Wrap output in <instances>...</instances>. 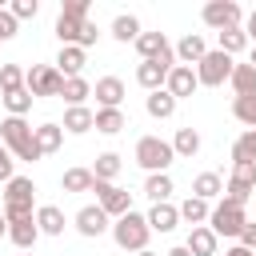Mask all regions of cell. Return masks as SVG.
I'll return each instance as SVG.
<instances>
[{
	"label": "cell",
	"mask_w": 256,
	"mask_h": 256,
	"mask_svg": "<svg viewBox=\"0 0 256 256\" xmlns=\"http://www.w3.org/2000/svg\"><path fill=\"white\" fill-rule=\"evenodd\" d=\"M0 144L16 156V160H24V164H36L44 152H40V144H36V128L24 120V116H4L0 120Z\"/></svg>",
	"instance_id": "6da1fadb"
},
{
	"label": "cell",
	"mask_w": 256,
	"mask_h": 256,
	"mask_svg": "<svg viewBox=\"0 0 256 256\" xmlns=\"http://www.w3.org/2000/svg\"><path fill=\"white\" fill-rule=\"evenodd\" d=\"M36 184L28 180V176H12L8 184H4V216H8V224L12 220H32L36 216Z\"/></svg>",
	"instance_id": "7a4b0ae2"
},
{
	"label": "cell",
	"mask_w": 256,
	"mask_h": 256,
	"mask_svg": "<svg viewBox=\"0 0 256 256\" xmlns=\"http://www.w3.org/2000/svg\"><path fill=\"white\" fill-rule=\"evenodd\" d=\"M148 236H152L148 216H140L136 208H132V212H124V216L112 224V240H116L124 252H144V248H148Z\"/></svg>",
	"instance_id": "3957f363"
},
{
	"label": "cell",
	"mask_w": 256,
	"mask_h": 256,
	"mask_svg": "<svg viewBox=\"0 0 256 256\" xmlns=\"http://www.w3.org/2000/svg\"><path fill=\"white\" fill-rule=\"evenodd\" d=\"M176 160L172 152V140H160V136H140L136 140V164L152 176V172H168V164Z\"/></svg>",
	"instance_id": "277c9868"
},
{
	"label": "cell",
	"mask_w": 256,
	"mask_h": 256,
	"mask_svg": "<svg viewBox=\"0 0 256 256\" xmlns=\"http://www.w3.org/2000/svg\"><path fill=\"white\" fill-rule=\"evenodd\" d=\"M232 68H236V60H232L228 52L208 48V56L196 64V80H200L204 88H220L224 80H232Z\"/></svg>",
	"instance_id": "5b68a950"
},
{
	"label": "cell",
	"mask_w": 256,
	"mask_h": 256,
	"mask_svg": "<svg viewBox=\"0 0 256 256\" xmlns=\"http://www.w3.org/2000/svg\"><path fill=\"white\" fill-rule=\"evenodd\" d=\"M248 224V216H244V204H236V200H220L216 208H212V216H208V228L216 232V236H240V228Z\"/></svg>",
	"instance_id": "8992f818"
},
{
	"label": "cell",
	"mask_w": 256,
	"mask_h": 256,
	"mask_svg": "<svg viewBox=\"0 0 256 256\" xmlns=\"http://www.w3.org/2000/svg\"><path fill=\"white\" fill-rule=\"evenodd\" d=\"M24 88L32 96H60L64 92V76L56 64H32L28 76H24Z\"/></svg>",
	"instance_id": "52a82bcc"
},
{
	"label": "cell",
	"mask_w": 256,
	"mask_h": 256,
	"mask_svg": "<svg viewBox=\"0 0 256 256\" xmlns=\"http://www.w3.org/2000/svg\"><path fill=\"white\" fill-rule=\"evenodd\" d=\"M92 192H96V204L108 212V216H124V212H132V192H124L120 184H104V180H96L92 184Z\"/></svg>",
	"instance_id": "ba28073f"
},
{
	"label": "cell",
	"mask_w": 256,
	"mask_h": 256,
	"mask_svg": "<svg viewBox=\"0 0 256 256\" xmlns=\"http://www.w3.org/2000/svg\"><path fill=\"white\" fill-rule=\"evenodd\" d=\"M200 16H204V24L216 28V32L240 28V4H236V0H212V4H204Z\"/></svg>",
	"instance_id": "9c48e42d"
},
{
	"label": "cell",
	"mask_w": 256,
	"mask_h": 256,
	"mask_svg": "<svg viewBox=\"0 0 256 256\" xmlns=\"http://www.w3.org/2000/svg\"><path fill=\"white\" fill-rule=\"evenodd\" d=\"M108 220H112V216H108V212H104L100 204H84V208L76 212V220H72V224H76V232H80V236L96 240V236H104V232L112 228Z\"/></svg>",
	"instance_id": "30bf717a"
},
{
	"label": "cell",
	"mask_w": 256,
	"mask_h": 256,
	"mask_svg": "<svg viewBox=\"0 0 256 256\" xmlns=\"http://www.w3.org/2000/svg\"><path fill=\"white\" fill-rule=\"evenodd\" d=\"M252 188H256V164H232V172H228V200H236V204H248V196H252Z\"/></svg>",
	"instance_id": "8fae6325"
},
{
	"label": "cell",
	"mask_w": 256,
	"mask_h": 256,
	"mask_svg": "<svg viewBox=\"0 0 256 256\" xmlns=\"http://www.w3.org/2000/svg\"><path fill=\"white\" fill-rule=\"evenodd\" d=\"M204 56H208V44H204L200 32H188V36L176 44V64H184V68H196Z\"/></svg>",
	"instance_id": "7c38bea8"
},
{
	"label": "cell",
	"mask_w": 256,
	"mask_h": 256,
	"mask_svg": "<svg viewBox=\"0 0 256 256\" xmlns=\"http://www.w3.org/2000/svg\"><path fill=\"white\" fill-rule=\"evenodd\" d=\"M176 100H188L196 88H200V80H196V68H184V64H176L172 72H168V84H164Z\"/></svg>",
	"instance_id": "4fadbf2b"
},
{
	"label": "cell",
	"mask_w": 256,
	"mask_h": 256,
	"mask_svg": "<svg viewBox=\"0 0 256 256\" xmlns=\"http://www.w3.org/2000/svg\"><path fill=\"white\" fill-rule=\"evenodd\" d=\"M92 96H96L100 108H120V100H124V80H120V76H100L96 88H92Z\"/></svg>",
	"instance_id": "5bb4252c"
},
{
	"label": "cell",
	"mask_w": 256,
	"mask_h": 256,
	"mask_svg": "<svg viewBox=\"0 0 256 256\" xmlns=\"http://www.w3.org/2000/svg\"><path fill=\"white\" fill-rule=\"evenodd\" d=\"M8 240H12L20 252H32L36 240H40V224H36V216H32V220H12V224H8Z\"/></svg>",
	"instance_id": "9a60e30c"
},
{
	"label": "cell",
	"mask_w": 256,
	"mask_h": 256,
	"mask_svg": "<svg viewBox=\"0 0 256 256\" xmlns=\"http://www.w3.org/2000/svg\"><path fill=\"white\" fill-rule=\"evenodd\" d=\"M84 64H88V52H84V48H76V44H64V48H60V56H56V68H60V76H64V80L80 76V72H84Z\"/></svg>",
	"instance_id": "2e32d148"
},
{
	"label": "cell",
	"mask_w": 256,
	"mask_h": 256,
	"mask_svg": "<svg viewBox=\"0 0 256 256\" xmlns=\"http://www.w3.org/2000/svg\"><path fill=\"white\" fill-rule=\"evenodd\" d=\"M176 224H180V208H176V204L164 200V204H152V208H148V228H152V232H172Z\"/></svg>",
	"instance_id": "e0dca14e"
},
{
	"label": "cell",
	"mask_w": 256,
	"mask_h": 256,
	"mask_svg": "<svg viewBox=\"0 0 256 256\" xmlns=\"http://www.w3.org/2000/svg\"><path fill=\"white\" fill-rule=\"evenodd\" d=\"M216 244H220V236H216L208 224H200V228L188 232V244H184V248H188L192 256H216Z\"/></svg>",
	"instance_id": "ac0fdd59"
},
{
	"label": "cell",
	"mask_w": 256,
	"mask_h": 256,
	"mask_svg": "<svg viewBox=\"0 0 256 256\" xmlns=\"http://www.w3.org/2000/svg\"><path fill=\"white\" fill-rule=\"evenodd\" d=\"M176 104H180V100H176L168 88H160V92H148V100H144V108H148V116H152V120H168V116L176 112Z\"/></svg>",
	"instance_id": "d6986e66"
},
{
	"label": "cell",
	"mask_w": 256,
	"mask_h": 256,
	"mask_svg": "<svg viewBox=\"0 0 256 256\" xmlns=\"http://www.w3.org/2000/svg\"><path fill=\"white\" fill-rule=\"evenodd\" d=\"M96 128V112L84 104V108H68L64 112V132H72V136H84V132H92Z\"/></svg>",
	"instance_id": "ffe728a7"
},
{
	"label": "cell",
	"mask_w": 256,
	"mask_h": 256,
	"mask_svg": "<svg viewBox=\"0 0 256 256\" xmlns=\"http://www.w3.org/2000/svg\"><path fill=\"white\" fill-rule=\"evenodd\" d=\"M84 24H88V20H80V16H64V12H60V16H56V40H60V48H64V44H76V48H80V32H84Z\"/></svg>",
	"instance_id": "44dd1931"
},
{
	"label": "cell",
	"mask_w": 256,
	"mask_h": 256,
	"mask_svg": "<svg viewBox=\"0 0 256 256\" xmlns=\"http://www.w3.org/2000/svg\"><path fill=\"white\" fill-rule=\"evenodd\" d=\"M36 224H40V236H60L64 232V212L56 204H40L36 208Z\"/></svg>",
	"instance_id": "7402d4cb"
},
{
	"label": "cell",
	"mask_w": 256,
	"mask_h": 256,
	"mask_svg": "<svg viewBox=\"0 0 256 256\" xmlns=\"http://www.w3.org/2000/svg\"><path fill=\"white\" fill-rule=\"evenodd\" d=\"M92 96V84L84 80V76H72V80H64V92H60V100L68 104V108H84V100Z\"/></svg>",
	"instance_id": "603a6c76"
},
{
	"label": "cell",
	"mask_w": 256,
	"mask_h": 256,
	"mask_svg": "<svg viewBox=\"0 0 256 256\" xmlns=\"http://www.w3.org/2000/svg\"><path fill=\"white\" fill-rule=\"evenodd\" d=\"M172 152H176L180 160H192V156L200 152V132H196V128H176V136H172Z\"/></svg>",
	"instance_id": "cb8c5ba5"
},
{
	"label": "cell",
	"mask_w": 256,
	"mask_h": 256,
	"mask_svg": "<svg viewBox=\"0 0 256 256\" xmlns=\"http://www.w3.org/2000/svg\"><path fill=\"white\" fill-rule=\"evenodd\" d=\"M120 168H124V160H120L116 152H100V156H96V164H92V176H96V180H104V184H116Z\"/></svg>",
	"instance_id": "d4e9b609"
},
{
	"label": "cell",
	"mask_w": 256,
	"mask_h": 256,
	"mask_svg": "<svg viewBox=\"0 0 256 256\" xmlns=\"http://www.w3.org/2000/svg\"><path fill=\"white\" fill-rule=\"evenodd\" d=\"M224 192V180H220V172H200L196 180H192V196H200V200H216Z\"/></svg>",
	"instance_id": "484cf974"
},
{
	"label": "cell",
	"mask_w": 256,
	"mask_h": 256,
	"mask_svg": "<svg viewBox=\"0 0 256 256\" xmlns=\"http://www.w3.org/2000/svg\"><path fill=\"white\" fill-rule=\"evenodd\" d=\"M164 48H172L164 32H140V40H136V52H140V60H156Z\"/></svg>",
	"instance_id": "4316f807"
},
{
	"label": "cell",
	"mask_w": 256,
	"mask_h": 256,
	"mask_svg": "<svg viewBox=\"0 0 256 256\" xmlns=\"http://www.w3.org/2000/svg\"><path fill=\"white\" fill-rule=\"evenodd\" d=\"M92 184H96L92 168H68V172L60 176V188H64V192H92Z\"/></svg>",
	"instance_id": "83f0119b"
},
{
	"label": "cell",
	"mask_w": 256,
	"mask_h": 256,
	"mask_svg": "<svg viewBox=\"0 0 256 256\" xmlns=\"http://www.w3.org/2000/svg\"><path fill=\"white\" fill-rule=\"evenodd\" d=\"M144 196H148L152 204H164V200L172 196V176H168V172H152V176L144 180Z\"/></svg>",
	"instance_id": "f1b7e54d"
},
{
	"label": "cell",
	"mask_w": 256,
	"mask_h": 256,
	"mask_svg": "<svg viewBox=\"0 0 256 256\" xmlns=\"http://www.w3.org/2000/svg\"><path fill=\"white\" fill-rule=\"evenodd\" d=\"M208 216H212V208H208V200H200V196H188V200L180 204V220H188L192 228L208 224Z\"/></svg>",
	"instance_id": "f546056e"
},
{
	"label": "cell",
	"mask_w": 256,
	"mask_h": 256,
	"mask_svg": "<svg viewBox=\"0 0 256 256\" xmlns=\"http://www.w3.org/2000/svg\"><path fill=\"white\" fill-rule=\"evenodd\" d=\"M228 84H232L236 96H256V68H252V64H236Z\"/></svg>",
	"instance_id": "4dcf8cb0"
},
{
	"label": "cell",
	"mask_w": 256,
	"mask_h": 256,
	"mask_svg": "<svg viewBox=\"0 0 256 256\" xmlns=\"http://www.w3.org/2000/svg\"><path fill=\"white\" fill-rule=\"evenodd\" d=\"M232 164H256V128L240 132L232 144Z\"/></svg>",
	"instance_id": "1f68e13d"
},
{
	"label": "cell",
	"mask_w": 256,
	"mask_h": 256,
	"mask_svg": "<svg viewBox=\"0 0 256 256\" xmlns=\"http://www.w3.org/2000/svg\"><path fill=\"white\" fill-rule=\"evenodd\" d=\"M112 36H116L120 44H128V40L136 44V40H140V20H136L132 12H120V16L112 20Z\"/></svg>",
	"instance_id": "d6a6232c"
},
{
	"label": "cell",
	"mask_w": 256,
	"mask_h": 256,
	"mask_svg": "<svg viewBox=\"0 0 256 256\" xmlns=\"http://www.w3.org/2000/svg\"><path fill=\"white\" fill-rule=\"evenodd\" d=\"M124 112L120 108H96V132H104V136H116V132H124Z\"/></svg>",
	"instance_id": "836d02e7"
},
{
	"label": "cell",
	"mask_w": 256,
	"mask_h": 256,
	"mask_svg": "<svg viewBox=\"0 0 256 256\" xmlns=\"http://www.w3.org/2000/svg\"><path fill=\"white\" fill-rule=\"evenodd\" d=\"M36 144H40L44 156L56 152V148L64 144V124H40V128H36Z\"/></svg>",
	"instance_id": "e575fe53"
},
{
	"label": "cell",
	"mask_w": 256,
	"mask_h": 256,
	"mask_svg": "<svg viewBox=\"0 0 256 256\" xmlns=\"http://www.w3.org/2000/svg\"><path fill=\"white\" fill-rule=\"evenodd\" d=\"M24 68L20 64H0V96H8V92H20L24 88Z\"/></svg>",
	"instance_id": "d590c367"
},
{
	"label": "cell",
	"mask_w": 256,
	"mask_h": 256,
	"mask_svg": "<svg viewBox=\"0 0 256 256\" xmlns=\"http://www.w3.org/2000/svg\"><path fill=\"white\" fill-rule=\"evenodd\" d=\"M0 100H4L8 116H28V112H32V100H36V96H32L28 88H20V92H8V96H0Z\"/></svg>",
	"instance_id": "8d00e7d4"
},
{
	"label": "cell",
	"mask_w": 256,
	"mask_h": 256,
	"mask_svg": "<svg viewBox=\"0 0 256 256\" xmlns=\"http://www.w3.org/2000/svg\"><path fill=\"white\" fill-rule=\"evenodd\" d=\"M220 36V52H228V56H236V52H244L252 40L244 36V28H228V32H216Z\"/></svg>",
	"instance_id": "74e56055"
},
{
	"label": "cell",
	"mask_w": 256,
	"mask_h": 256,
	"mask_svg": "<svg viewBox=\"0 0 256 256\" xmlns=\"http://www.w3.org/2000/svg\"><path fill=\"white\" fill-rule=\"evenodd\" d=\"M232 116L248 128H256V96H236L232 100Z\"/></svg>",
	"instance_id": "f35d334b"
},
{
	"label": "cell",
	"mask_w": 256,
	"mask_h": 256,
	"mask_svg": "<svg viewBox=\"0 0 256 256\" xmlns=\"http://www.w3.org/2000/svg\"><path fill=\"white\" fill-rule=\"evenodd\" d=\"M8 12H12L16 20H36V12H40V4H36V0H16V4L8 8Z\"/></svg>",
	"instance_id": "ab89813d"
},
{
	"label": "cell",
	"mask_w": 256,
	"mask_h": 256,
	"mask_svg": "<svg viewBox=\"0 0 256 256\" xmlns=\"http://www.w3.org/2000/svg\"><path fill=\"white\" fill-rule=\"evenodd\" d=\"M16 28H20V20H16L8 8H0V44H4V40H12V36H16Z\"/></svg>",
	"instance_id": "60d3db41"
},
{
	"label": "cell",
	"mask_w": 256,
	"mask_h": 256,
	"mask_svg": "<svg viewBox=\"0 0 256 256\" xmlns=\"http://www.w3.org/2000/svg\"><path fill=\"white\" fill-rule=\"evenodd\" d=\"M12 168H16V156L0 144V184H8V180H12Z\"/></svg>",
	"instance_id": "b9f144b4"
},
{
	"label": "cell",
	"mask_w": 256,
	"mask_h": 256,
	"mask_svg": "<svg viewBox=\"0 0 256 256\" xmlns=\"http://www.w3.org/2000/svg\"><path fill=\"white\" fill-rule=\"evenodd\" d=\"M236 240H240V248H248V252H256V220H248V224L240 228V236H236Z\"/></svg>",
	"instance_id": "7bdbcfd3"
},
{
	"label": "cell",
	"mask_w": 256,
	"mask_h": 256,
	"mask_svg": "<svg viewBox=\"0 0 256 256\" xmlns=\"http://www.w3.org/2000/svg\"><path fill=\"white\" fill-rule=\"evenodd\" d=\"M60 12H64V16H80V20H88V0H64Z\"/></svg>",
	"instance_id": "ee69618b"
},
{
	"label": "cell",
	"mask_w": 256,
	"mask_h": 256,
	"mask_svg": "<svg viewBox=\"0 0 256 256\" xmlns=\"http://www.w3.org/2000/svg\"><path fill=\"white\" fill-rule=\"evenodd\" d=\"M96 36H100V28H96V24H92V20H88V24H84V32H80V48H84V52H88V48H92V44H96Z\"/></svg>",
	"instance_id": "f6af8a7d"
},
{
	"label": "cell",
	"mask_w": 256,
	"mask_h": 256,
	"mask_svg": "<svg viewBox=\"0 0 256 256\" xmlns=\"http://www.w3.org/2000/svg\"><path fill=\"white\" fill-rule=\"evenodd\" d=\"M244 36H248V40H256V8L248 12V24H244Z\"/></svg>",
	"instance_id": "bcb514c9"
},
{
	"label": "cell",
	"mask_w": 256,
	"mask_h": 256,
	"mask_svg": "<svg viewBox=\"0 0 256 256\" xmlns=\"http://www.w3.org/2000/svg\"><path fill=\"white\" fill-rule=\"evenodd\" d=\"M164 256H192V252H188V248H184V244H180V248H168V252H164Z\"/></svg>",
	"instance_id": "7dc6e473"
},
{
	"label": "cell",
	"mask_w": 256,
	"mask_h": 256,
	"mask_svg": "<svg viewBox=\"0 0 256 256\" xmlns=\"http://www.w3.org/2000/svg\"><path fill=\"white\" fill-rule=\"evenodd\" d=\"M224 256H252V252H248V248H240V244H236V248H228V252H224Z\"/></svg>",
	"instance_id": "c3c4849f"
},
{
	"label": "cell",
	"mask_w": 256,
	"mask_h": 256,
	"mask_svg": "<svg viewBox=\"0 0 256 256\" xmlns=\"http://www.w3.org/2000/svg\"><path fill=\"white\" fill-rule=\"evenodd\" d=\"M4 236H8V216L0 212V240H4Z\"/></svg>",
	"instance_id": "681fc988"
},
{
	"label": "cell",
	"mask_w": 256,
	"mask_h": 256,
	"mask_svg": "<svg viewBox=\"0 0 256 256\" xmlns=\"http://www.w3.org/2000/svg\"><path fill=\"white\" fill-rule=\"evenodd\" d=\"M248 64H252V68H256V44H252V56H248Z\"/></svg>",
	"instance_id": "f907efd6"
},
{
	"label": "cell",
	"mask_w": 256,
	"mask_h": 256,
	"mask_svg": "<svg viewBox=\"0 0 256 256\" xmlns=\"http://www.w3.org/2000/svg\"><path fill=\"white\" fill-rule=\"evenodd\" d=\"M136 256H160V252H148V248H144V252H136Z\"/></svg>",
	"instance_id": "816d5d0a"
},
{
	"label": "cell",
	"mask_w": 256,
	"mask_h": 256,
	"mask_svg": "<svg viewBox=\"0 0 256 256\" xmlns=\"http://www.w3.org/2000/svg\"><path fill=\"white\" fill-rule=\"evenodd\" d=\"M20 256H36V252H20Z\"/></svg>",
	"instance_id": "f5cc1de1"
}]
</instances>
